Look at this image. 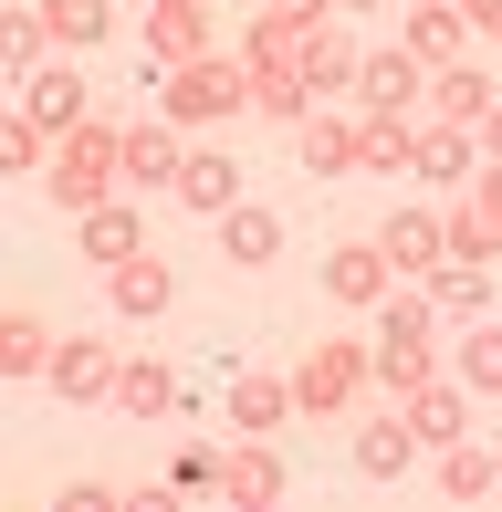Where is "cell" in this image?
<instances>
[{
	"label": "cell",
	"instance_id": "obj_1",
	"mask_svg": "<svg viewBox=\"0 0 502 512\" xmlns=\"http://www.w3.org/2000/svg\"><path fill=\"white\" fill-rule=\"evenodd\" d=\"M116 178H126V126H105V115H84L74 136L53 147V168H42V189H53V209H105L116 199Z\"/></svg>",
	"mask_w": 502,
	"mask_h": 512
},
{
	"label": "cell",
	"instance_id": "obj_2",
	"mask_svg": "<svg viewBox=\"0 0 502 512\" xmlns=\"http://www.w3.org/2000/svg\"><path fill=\"white\" fill-rule=\"evenodd\" d=\"M367 377H377V345H314V356L293 366V408H304V418H335V408H356Z\"/></svg>",
	"mask_w": 502,
	"mask_h": 512
},
{
	"label": "cell",
	"instance_id": "obj_3",
	"mask_svg": "<svg viewBox=\"0 0 502 512\" xmlns=\"http://www.w3.org/2000/svg\"><path fill=\"white\" fill-rule=\"evenodd\" d=\"M157 105H168V126H220L231 105H251V74H231V63H178L168 84H157Z\"/></svg>",
	"mask_w": 502,
	"mask_h": 512
},
{
	"label": "cell",
	"instance_id": "obj_4",
	"mask_svg": "<svg viewBox=\"0 0 502 512\" xmlns=\"http://www.w3.org/2000/svg\"><path fill=\"white\" fill-rule=\"evenodd\" d=\"M116 377H126V356H116V345H95V335H63V345H53V366H42V387H53L63 408L116 398Z\"/></svg>",
	"mask_w": 502,
	"mask_h": 512
},
{
	"label": "cell",
	"instance_id": "obj_5",
	"mask_svg": "<svg viewBox=\"0 0 502 512\" xmlns=\"http://www.w3.org/2000/svg\"><path fill=\"white\" fill-rule=\"evenodd\" d=\"M377 251H387V272H419V283H429V272L450 262V230H440V209L408 199V209H387V220H377Z\"/></svg>",
	"mask_w": 502,
	"mask_h": 512
},
{
	"label": "cell",
	"instance_id": "obj_6",
	"mask_svg": "<svg viewBox=\"0 0 502 512\" xmlns=\"http://www.w3.org/2000/svg\"><path fill=\"white\" fill-rule=\"evenodd\" d=\"M105 304H116L126 324H157L178 304V262H157V251H136V262H116L105 272Z\"/></svg>",
	"mask_w": 502,
	"mask_h": 512
},
{
	"label": "cell",
	"instance_id": "obj_7",
	"mask_svg": "<svg viewBox=\"0 0 502 512\" xmlns=\"http://www.w3.org/2000/svg\"><path fill=\"white\" fill-rule=\"evenodd\" d=\"M21 115H32L42 136H74L84 115H95V105H84V74H74V63H42V74L21 84Z\"/></svg>",
	"mask_w": 502,
	"mask_h": 512
},
{
	"label": "cell",
	"instance_id": "obj_8",
	"mask_svg": "<svg viewBox=\"0 0 502 512\" xmlns=\"http://www.w3.org/2000/svg\"><path fill=\"white\" fill-rule=\"evenodd\" d=\"M325 293H335L346 314L387 304V251H377V241H335V251H325Z\"/></svg>",
	"mask_w": 502,
	"mask_h": 512
},
{
	"label": "cell",
	"instance_id": "obj_9",
	"mask_svg": "<svg viewBox=\"0 0 502 512\" xmlns=\"http://www.w3.org/2000/svg\"><path fill=\"white\" fill-rule=\"evenodd\" d=\"M346 460H356V481H408V460H419V429H408V418H367V429L346 439Z\"/></svg>",
	"mask_w": 502,
	"mask_h": 512
},
{
	"label": "cell",
	"instance_id": "obj_10",
	"mask_svg": "<svg viewBox=\"0 0 502 512\" xmlns=\"http://www.w3.org/2000/svg\"><path fill=\"white\" fill-rule=\"evenodd\" d=\"M419 74H429L419 53H367V63H356V105H367V115H408V105H419Z\"/></svg>",
	"mask_w": 502,
	"mask_h": 512
},
{
	"label": "cell",
	"instance_id": "obj_11",
	"mask_svg": "<svg viewBox=\"0 0 502 512\" xmlns=\"http://www.w3.org/2000/svg\"><path fill=\"white\" fill-rule=\"evenodd\" d=\"M74 241H84V262L116 272V262H136V251H147V220H136L126 199H105V209H84V220H74Z\"/></svg>",
	"mask_w": 502,
	"mask_h": 512
},
{
	"label": "cell",
	"instance_id": "obj_12",
	"mask_svg": "<svg viewBox=\"0 0 502 512\" xmlns=\"http://www.w3.org/2000/svg\"><path fill=\"white\" fill-rule=\"evenodd\" d=\"M220 251H231L241 272H262L272 251H283V209H262V199H231V209H220Z\"/></svg>",
	"mask_w": 502,
	"mask_h": 512
},
{
	"label": "cell",
	"instance_id": "obj_13",
	"mask_svg": "<svg viewBox=\"0 0 502 512\" xmlns=\"http://www.w3.org/2000/svg\"><path fill=\"white\" fill-rule=\"evenodd\" d=\"M429 105H440V126H482V115L502 105V84L482 74V63H440V74H429Z\"/></svg>",
	"mask_w": 502,
	"mask_h": 512
},
{
	"label": "cell",
	"instance_id": "obj_14",
	"mask_svg": "<svg viewBox=\"0 0 502 512\" xmlns=\"http://www.w3.org/2000/svg\"><path fill=\"white\" fill-rule=\"evenodd\" d=\"M398 418L419 429V450H450V439H461V377H419Z\"/></svg>",
	"mask_w": 502,
	"mask_h": 512
},
{
	"label": "cell",
	"instance_id": "obj_15",
	"mask_svg": "<svg viewBox=\"0 0 502 512\" xmlns=\"http://www.w3.org/2000/svg\"><path fill=\"white\" fill-rule=\"evenodd\" d=\"M220 492H231L241 512H262L272 492H283V450H272V439H251V429H241V450H231V471H220Z\"/></svg>",
	"mask_w": 502,
	"mask_h": 512
},
{
	"label": "cell",
	"instance_id": "obj_16",
	"mask_svg": "<svg viewBox=\"0 0 502 512\" xmlns=\"http://www.w3.org/2000/svg\"><path fill=\"white\" fill-rule=\"evenodd\" d=\"M293 418V377H272V366H251V377H231V429H283Z\"/></svg>",
	"mask_w": 502,
	"mask_h": 512
},
{
	"label": "cell",
	"instance_id": "obj_17",
	"mask_svg": "<svg viewBox=\"0 0 502 512\" xmlns=\"http://www.w3.org/2000/svg\"><path fill=\"white\" fill-rule=\"evenodd\" d=\"M461 42H471V21L440 11V0H419V11H408V32H398V53H419L429 74H440V63H461Z\"/></svg>",
	"mask_w": 502,
	"mask_h": 512
},
{
	"label": "cell",
	"instance_id": "obj_18",
	"mask_svg": "<svg viewBox=\"0 0 502 512\" xmlns=\"http://www.w3.org/2000/svg\"><path fill=\"white\" fill-rule=\"evenodd\" d=\"M231 199H241V168H231V157H220V147L178 157V209H210V220H220V209H231Z\"/></svg>",
	"mask_w": 502,
	"mask_h": 512
},
{
	"label": "cell",
	"instance_id": "obj_19",
	"mask_svg": "<svg viewBox=\"0 0 502 512\" xmlns=\"http://www.w3.org/2000/svg\"><path fill=\"white\" fill-rule=\"evenodd\" d=\"M471 126H429L419 147H408V178H429V189H450V178H471Z\"/></svg>",
	"mask_w": 502,
	"mask_h": 512
},
{
	"label": "cell",
	"instance_id": "obj_20",
	"mask_svg": "<svg viewBox=\"0 0 502 512\" xmlns=\"http://www.w3.org/2000/svg\"><path fill=\"white\" fill-rule=\"evenodd\" d=\"M42 32H53V53H95L116 32V11L105 0H42Z\"/></svg>",
	"mask_w": 502,
	"mask_h": 512
},
{
	"label": "cell",
	"instance_id": "obj_21",
	"mask_svg": "<svg viewBox=\"0 0 502 512\" xmlns=\"http://www.w3.org/2000/svg\"><path fill=\"white\" fill-rule=\"evenodd\" d=\"M42 63H53V32H42V11H11V21H0V84H32Z\"/></svg>",
	"mask_w": 502,
	"mask_h": 512
},
{
	"label": "cell",
	"instance_id": "obj_22",
	"mask_svg": "<svg viewBox=\"0 0 502 512\" xmlns=\"http://www.w3.org/2000/svg\"><path fill=\"white\" fill-rule=\"evenodd\" d=\"M116 408H126V418H168V408H178V377H168L157 356H126V377H116Z\"/></svg>",
	"mask_w": 502,
	"mask_h": 512
},
{
	"label": "cell",
	"instance_id": "obj_23",
	"mask_svg": "<svg viewBox=\"0 0 502 512\" xmlns=\"http://www.w3.org/2000/svg\"><path fill=\"white\" fill-rule=\"evenodd\" d=\"M356 63H367V53H356V42L335 32V21L304 42V84H314V95H346V84H356Z\"/></svg>",
	"mask_w": 502,
	"mask_h": 512
},
{
	"label": "cell",
	"instance_id": "obj_24",
	"mask_svg": "<svg viewBox=\"0 0 502 512\" xmlns=\"http://www.w3.org/2000/svg\"><path fill=\"white\" fill-rule=\"evenodd\" d=\"M126 178L178 189V126H126Z\"/></svg>",
	"mask_w": 502,
	"mask_h": 512
},
{
	"label": "cell",
	"instance_id": "obj_25",
	"mask_svg": "<svg viewBox=\"0 0 502 512\" xmlns=\"http://www.w3.org/2000/svg\"><path fill=\"white\" fill-rule=\"evenodd\" d=\"M53 345H63V335H42L32 314H0V377H42V366H53Z\"/></svg>",
	"mask_w": 502,
	"mask_h": 512
},
{
	"label": "cell",
	"instance_id": "obj_26",
	"mask_svg": "<svg viewBox=\"0 0 502 512\" xmlns=\"http://www.w3.org/2000/svg\"><path fill=\"white\" fill-rule=\"evenodd\" d=\"M251 105H262V115H283V126H293V115L314 105V84H304V63H251Z\"/></svg>",
	"mask_w": 502,
	"mask_h": 512
},
{
	"label": "cell",
	"instance_id": "obj_27",
	"mask_svg": "<svg viewBox=\"0 0 502 512\" xmlns=\"http://www.w3.org/2000/svg\"><path fill=\"white\" fill-rule=\"evenodd\" d=\"M147 53L157 63H199V53H210V21H199V11H147Z\"/></svg>",
	"mask_w": 502,
	"mask_h": 512
},
{
	"label": "cell",
	"instance_id": "obj_28",
	"mask_svg": "<svg viewBox=\"0 0 502 512\" xmlns=\"http://www.w3.org/2000/svg\"><path fill=\"white\" fill-rule=\"evenodd\" d=\"M429 304H440V314H482L492 304V272L482 262H440V272H429Z\"/></svg>",
	"mask_w": 502,
	"mask_h": 512
},
{
	"label": "cell",
	"instance_id": "obj_29",
	"mask_svg": "<svg viewBox=\"0 0 502 512\" xmlns=\"http://www.w3.org/2000/svg\"><path fill=\"white\" fill-rule=\"evenodd\" d=\"M440 492H450V502H482V492H492V450L450 439V450H440Z\"/></svg>",
	"mask_w": 502,
	"mask_h": 512
},
{
	"label": "cell",
	"instance_id": "obj_30",
	"mask_svg": "<svg viewBox=\"0 0 502 512\" xmlns=\"http://www.w3.org/2000/svg\"><path fill=\"white\" fill-rule=\"evenodd\" d=\"M461 387L502 398V324H471V335H461Z\"/></svg>",
	"mask_w": 502,
	"mask_h": 512
},
{
	"label": "cell",
	"instance_id": "obj_31",
	"mask_svg": "<svg viewBox=\"0 0 502 512\" xmlns=\"http://www.w3.org/2000/svg\"><path fill=\"white\" fill-rule=\"evenodd\" d=\"M220 471H231V450H220V439H178V460H168L178 492H220Z\"/></svg>",
	"mask_w": 502,
	"mask_h": 512
},
{
	"label": "cell",
	"instance_id": "obj_32",
	"mask_svg": "<svg viewBox=\"0 0 502 512\" xmlns=\"http://www.w3.org/2000/svg\"><path fill=\"white\" fill-rule=\"evenodd\" d=\"M408 147H419V136H408L398 115H367V126H356V168H408Z\"/></svg>",
	"mask_w": 502,
	"mask_h": 512
},
{
	"label": "cell",
	"instance_id": "obj_33",
	"mask_svg": "<svg viewBox=\"0 0 502 512\" xmlns=\"http://www.w3.org/2000/svg\"><path fill=\"white\" fill-rule=\"evenodd\" d=\"M440 230H450V262H492V251H502V230H492L471 199H461V209H440Z\"/></svg>",
	"mask_w": 502,
	"mask_h": 512
},
{
	"label": "cell",
	"instance_id": "obj_34",
	"mask_svg": "<svg viewBox=\"0 0 502 512\" xmlns=\"http://www.w3.org/2000/svg\"><path fill=\"white\" fill-rule=\"evenodd\" d=\"M304 168L314 178H356V126H304Z\"/></svg>",
	"mask_w": 502,
	"mask_h": 512
},
{
	"label": "cell",
	"instance_id": "obj_35",
	"mask_svg": "<svg viewBox=\"0 0 502 512\" xmlns=\"http://www.w3.org/2000/svg\"><path fill=\"white\" fill-rule=\"evenodd\" d=\"M377 345H429V293H387L377 304Z\"/></svg>",
	"mask_w": 502,
	"mask_h": 512
},
{
	"label": "cell",
	"instance_id": "obj_36",
	"mask_svg": "<svg viewBox=\"0 0 502 512\" xmlns=\"http://www.w3.org/2000/svg\"><path fill=\"white\" fill-rule=\"evenodd\" d=\"M53 147H63V136H42L32 115H11V126H0V178H11V168H53Z\"/></svg>",
	"mask_w": 502,
	"mask_h": 512
},
{
	"label": "cell",
	"instance_id": "obj_37",
	"mask_svg": "<svg viewBox=\"0 0 502 512\" xmlns=\"http://www.w3.org/2000/svg\"><path fill=\"white\" fill-rule=\"evenodd\" d=\"M377 377H387V387H398V398H408V387L429 377V345H377Z\"/></svg>",
	"mask_w": 502,
	"mask_h": 512
},
{
	"label": "cell",
	"instance_id": "obj_38",
	"mask_svg": "<svg viewBox=\"0 0 502 512\" xmlns=\"http://www.w3.org/2000/svg\"><path fill=\"white\" fill-rule=\"evenodd\" d=\"M63 512H116V481H63Z\"/></svg>",
	"mask_w": 502,
	"mask_h": 512
},
{
	"label": "cell",
	"instance_id": "obj_39",
	"mask_svg": "<svg viewBox=\"0 0 502 512\" xmlns=\"http://www.w3.org/2000/svg\"><path fill=\"white\" fill-rule=\"evenodd\" d=\"M461 21H471L482 42H502V0H461Z\"/></svg>",
	"mask_w": 502,
	"mask_h": 512
},
{
	"label": "cell",
	"instance_id": "obj_40",
	"mask_svg": "<svg viewBox=\"0 0 502 512\" xmlns=\"http://www.w3.org/2000/svg\"><path fill=\"white\" fill-rule=\"evenodd\" d=\"M471 209H482V220L502 230V157H492V178H482V189H471Z\"/></svg>",
	"mask_w": 502,
	"mask_h": 512
},
{
	"label": "cell",
	"instance_id": "obj_41",
	"mask_svg": "<svg viewBox=\"0 0 502 512\" xmlns=\"http://www.w3.org/2000/svg\"><path fill=\"white\" fill-rule=\"evenodd\" d=\"M482 147H492V157H502V105H492V115H482Z\"/></svg>",
	"mask_w": 502,
	"mask_h": 512
},
{
	"label": "cell",
	"instance_id": "obj_42",
	"mask_svg": "<svg viewBox=\"0 0 502 512\" xmlns=\"http://www.w3.org/2000/svg\"><path fill=\"white\" fill-rule=\"evenodd\" d=\"M147 11H199V0H147Z\"/></svg>",
	"mask_w": 502,
	"mask_h": 512
},
{
	"label": "cell",
	"instance_id": "obj_43",
	"mask_svg": "<svg viewBox=\"0 0 502 512\" xmlns=\"http://www.w3.org/2000/svg\"><path fill=\"white\" fill-rule=\"evenodd\" d=\"M325 11H377V0H325Z\"/></svg>",
	"mask_w": 502,
	"mask_h": 512
},
{
	"label": "cell",
	"instance_id": "obj_44",
	"mask_svg": "<svg viewBox=\"0 0 502 512\" xmlns=\"http://www.w3.org/2000/svg\"><path fill=\"white\" fill-rule=\"evenodd\" d=\"M492 492H502V450H492Z\"/></svg>",
	"mask_w": 502,
	"mask_h": 512
}]
</instances>
